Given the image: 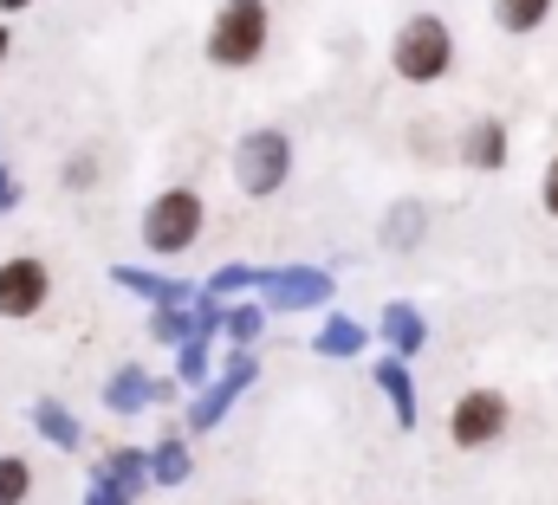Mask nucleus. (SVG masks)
Instances as JSON below:
<instances>
[{
	"label": "nucleus",
	"instance_id": "30",
	"mask_svg": "<svg viewBox=\"0 0 558 505\" xmlns=\"http://www.w3.org/2000/svg\"><path fill=\"white\" fill-rule=\"evenodd\" d=\"M20 7H33V0H0V13H20Z\"/></svg>",
	"mask_w": 558,
	"mask_h": 505
},
{
	"label": "nucleus",
	"instance_id": "14",
	"mask_svg": "<svg viewBox=\"0 0 558 505\" xmlns=\"http://www.w3.org/2000/svg\"><path fill=\"white\" fill-rule=\"evenodd\" d=\"M364 344H371V331H364L357 318H344V311H331V318L318 324V337H312V350H318L325 364H357Z\"/></svg>",
	"mask_w": 558,
	"mask_h": 505
},
{
	"label": "nucleus",
	"instance_id": "24",
	"mask_svg": "<svg viewBox=\"0 0 558 505\" xmlns=\"http://www.w3.org/2000/svg\"><path fill=\"white\" fill-rule=\"evenodd\" d=\"M33 500V467L26 454H0V505H26Z\"/></svg>",
	"mask_w": 558,
	"mask_h": 505
},
{
	"label": "nucleus",
	"instance_id": "25",
	"mask_svg": "<svg viewBox=\"0 0 558 505\" xmlns=\"http://www.w3.org/2000/svg\"><path fill=\"white\" fill-rule=\"evenodd\" d=\"M85 505H137V493H124L118 480H105V473H92V486H85Z\"/></svg>",
	"mask_w": 558,
	"mask_h": 505
},
{
	"label": "nucleus",
	"instance_id": "17",
	"mask_svg": "<svg viewBox=\"0 0 558 505\" xmlns=\"http://www.w3.org/2000/svg\"><path fill=\"white\" fill-rule=\"evenodd\" d=\"M195 331H202V318H195V298H189V305H149V344H162V350H182Z\"/></svg>",
	"mask_w": 558,
	"mask_h": 505
},
{
	"label": "nucleus",
	"instance_id": "3",
	"mask_svg": "<svg viewBox=\"0 0 558 505\" xmlns=\"http://www.w3.org/2000/svg\"><path fill=\"white\" fill-rule=\"evenodd\" d=\"M202 227H208V208H202V195L195 188H162L149 208H143V253L149 259H175V253H189L202 241Z\"/></svg>",
	"mask_w": 558,
	"mask_h": 505
},
{
	"label": "nucleus",
	"instance_id": "19",
	"mask_svg": "<svg viewBox=\"0 0 558 505\" xmlns=\"http://www.w3.org/2000/svg\"><path fill=\"white\" fill-rule=\"evenodd\" d=\"M260 279H267V266H247V259H228V266H215L208 279H202V292H215V298H241V292H260Z\"/></svg>",
	"mask_w": 558,
	"mask_h": 505
},
{
	"label": "nucleus",
	"instance_id": "4",
	"mask_svg": "<svg viewBox=\"0 0 558 505\" xmlns=\"http://www.w3.org/2000/svg\"><path fill=\"white\" fill-rule=\"evenodd\" d=\"M286 175H292V136L286 130L260 124L234 143V182H241V195L274 201L279 188H286Z\"/></svg>",
	"mask_w": 558,
	"mask_h": 505
},
{
	"label": "nucleus",
	"instance_id": "13",
	"mask_svg": "<svg viewBox=\"0 0 558 505\" xmlns=\"http://www.w3.org/2000/svg\"><path fill=\"white\" fill-rule=\"evenodd\" d=\"M105 408H111V415H143V408H156V377H149L143 364H118V370L105 377Z\"/></svg>",
	"mask_w": 558,
	"mask_h": 505
},
{
	"label": "nucleus",
	"instance_id": "10",
	"mask_svg": "<svg viewBox=\"0 0 558 505\" xmlns=\"http://www.w3.org/2000/svg\"><path fill=\"white\" fill-rule=\"evenodd\" d=\"M111 285L118 292H137L149 305H189V298H202V285H189V279H169V272H149V266H111Z\"/></svg>",
	"mask_w": 558,
	"mask_h": 505
},
{
	"label": "nucleus",
	"instance_id": "28",
	"mask_svg": "<svg viewBox=\"0 0 558 505\" xmlns=\"http://www.w3.org/2000/svg\"><path fill=\"white\" fill-rule=\"evenodd\" d=\"M20 208V175H7V162H0V214H13Z\"/></svg>",
	"mask_w": 558,
	"mask_h": 505
},
{
	"label": "nucleus",
	"instance_id": "26",
	"mask_svg": "<svg viewBox=\"0 0 558 505\" xmlns=\"http://www.w3.org/2000/svg\"><path fill=\"white\" fill-rule=\"evenodd\" d=\"M92 182H98V156H92V149H78V156L65 162V188H78V195H85Z\"/></svg>",
	"mask_w": 558,
	"mask_h": 505
},
{
	"label": "nucleus",
	"instance_id": "15",
	"mask_svg": "<svg viewBox=\"0 0 558 505\" xmlns=\"http://www.w3.org/2000/svg\"><path fill=\"white\" fill-rule=\"evenodd\" d=\"M461 162L468 169H507V124L500 118H481V124H468L461 130Z\"/></svg>",
	"mask_w": 558,
	"mask_h": 505
},
{
	"label": "nucleus",
	"instance_id": "6",
	"mask_svg": "<svg viewBox=\"0 0 558 505\" xmlns=\"http://www.w3.org/2000/svg\"><path fill=\"white\" fill-rule=\"evenodd\" d=\"M254 382H260V357L241 344V350H234V364H221L215 377L202 382V395L189 402V434H208V428H221V421H228V408H234V402H241Z\"/></svg>",
	"mask_w": 558,
	"mask_h": 505
},
{
	"label": "nucleus",
	"instance_id": "8",
	"mask_svg": "<svg viewBox=\"0 0 558 505\" xmlns=\"http://www.w3.org/2000/svg\"><path fill=\"white\" fill-rule=\"evenodd\" d=\"M331 292H338V279L325 266H267V279H260V298L274 311H318V305H331Z\"/></svg>",
	"mask_w": 558,
	"mask_h": 505
},
{
	"label": "nucleus",
	"instance_id": "9",
	"mask_svg": "<svg viewBox=\"0 0 558 505\" xmlns=\"http://www.w3.org/2000/svg\"><path fill=\"white\" fill-rule=\"evenodd\" d=\"M371 377H377V395L390 402V415H397V428H416V421H422V402H416V377H410V357H397V350H384V357L371 364Z\"/></svg>",
	"mask_w": 558,
	"mask_h": 505
},
{
	"label": "nucleus",
	"instance_id": "7",
	"mask_svg": "<svg viewBox=\"0 0 558 505\" xmlns=\"http://www.w3.org/2000/svg\"><path fill=\"white\" fill-rule=\"evenodd\" d=\"M46 298H52V266H46V259H33V253L0 259V318H7V324L39 318Z\"/></svg>",
	"mask_w": 558,
	"mask_h": 505
},
{
	"label": "nucleus",
	"instance_id": "12",
	"mask_svg": "<svg viewBox=\"0 0 558 505\" xmlns=\"http://www.w3.org/2000/svg\"><path fill=\"white\" fill-rule=\"evenodd\" d=\"M33 434H39L46 447H59V454H78V447H85V421H78L59 395H39V402H33Z\"/></svg>",
	"mask_w": 558,
	"mask_h": 505
},
{
	"label": "nucleus",
	"instance_id": "23",
	"mask_svg": "<svg viewBox=\"0 0 558 505\" xmlns=\"http://www.w3.org/2000/svg\"><path fill=\"white\" fill-rule=\"evenodd\" d=\"M422 227H428V214H422L416 201H403V208H390V221H384V241H390V253H416Z\"/></svg>",
	"mask_w": 558,
	"mask_h": 505
},
{
	"label": "nucleus",
	"instance_id": "27",
	"mask_svg": "<svg viewBox=\"0 0 558 505\" xmlns=\"http://www.w3.org/2000/svg\"><path fill=\"white\" fill-rule=\"evenodd\" d=\"M539 208H546V214L558 221V156L546 162V182H539Z\"/></svg>",
	"mask_w": 558,
	"mask_h": 505
},
{
	"label": "nucleus",
	"instance_id": "1",
	"mask_svg": "<svg viewBox=\"0 0 558 505\" xmlns=\"http://www.w3.org/2000/svg\"><path fill=\"white\" fill-rule=\"evenodd\" d=\"M267 39H274V13L267 0H221L215 20H208V65L221 72H247L267 59Z\"/></svg>",
	"mask_w": 558,
	"mask_h": 505
},
{
	"label": "nucleus",
	"instance_id": "18",
	"mask_svg": "<svg viewBox=\"0 0 558 505\" xmlns=\"http://www.w3.org/2000/svg\"><path fill=\"white\" fill-rule=\"evenodd\" d=\"M92 473H105V480H118L124 493H143V486H156L149 480V447H118V454H105Z\"/></svg>",
	"mask_w": 558,
	"mask_h": 505
},
{
	"label": "nucleus",
	"instance_id": "2",
	"mask_svg": "<svg viewBox=\"0 0 558 505\" xmlns=\"http://www.w3.org/2000/svg\"><path fill=\"white\" fill-rule=\"evenodd\" d=\"M454 65V26L441 13H410L390 39V72L403 85H441Z\"/></svg>",
	"mask_w": 558,
	"mask_h": 505
},
{
	"label": "nucleus",
	"instance_id": "11",
	"mask_svg": "<svg viewBox=\"0 0 558 505\" xmlns=\"http://www.w3.org/2000/svg\"><path fill=\"white\" fill-rule=\"evenodd\" d=\"M377 344L397 350V357H422L428 350V318H422L410 298H390L384 318H377Z\"/></svg>",
	"mask_w": 558,
	"mask_h": 505
},
{
	"label": "nucleus",
	"instance_id": "5",
	"mask_svg": "<svg viewBox=\"0 0 558 505\" xmlns=\"http://www.w3.org/2000/svg\"><path fill=\"white\" fill-rule=\"evenodd\" d=\"M507 428H513V402H507L500 389H468V395H454V408H448V441H454L461 454L494 447Z\"/></svg>",
	"mask_w": 558,
	"mask_h": 505
},
{
	"label": "nucleus",
	"instance_id": "21",
	"mask_svg": "<svg viewBox=\"0 0 558 505\" xmlns=\"http://www.w3.org/2000/svg\"><path fill=\"white\" fill-rule=\"evenodd\" d=\"M208 344H215V331H195V337L175 350V377L189 382V389H202V382L215 377V357H208Z\"/></svg>",
	"mask_w": 558,
	"mask_h": 505
},
{
	"label": "nucleus",
	"instance_id": "22",
	"mask_svg": "<svg viewBox=\"0 0 558 505\" xmlns=\"http://www.w3.org/2000/svg\"><path fill=\"white\" fill-rule=\"evenodd\" d=\"M267 311H274L267 298H234V305H228V324H221V331H228L234 344H254V337L267 331Z\"/></svg>",
	"mask_w": 558,
	"mask_h": 505
},
{
	"label": "nucleus",
	"instance_id": "16",
	"mask_svg": "<svg viewBox=\"0 0 558 505\" xmlns=\"http://www.w3.org/2000/svg\"><path fill=\"white\" fill-rule=\"evenodd\" d=\"M189 473H195L189 441H182V434H162V441L149 447V480H156L162 493H175V486H189Z\"/></svg>",
	"mask_w": 558,
	"mask_h": 505
},
{
	"label": "nucleus",
	"instance_id": "29",
	"mask_svg": "<svg viewBox=\"0 0 558 505\" xmlns=\"http://www.w3.org/2000/svg\"><path fill=\"white\" fill-rule=\"evenodd\" d=\"M7 52H13V33H7V26H0V65H7Z\"/></svg>",
	"mask_w": 558,
	"mask_h": 505
},
{
	"label": "nucleus",
	"instance_id": "20",
	"mask_svg": "<svg viewBox=\"0 0 558 505\" xmlns=\"http://www.w3.org/2000/svg\"><path fill=\"white\" fill-rule=\"evenodd\" d=\"M558 0H494V26L500 33H539L553 20Z\"/></svg>",
	"mask_w": 558,
	"mask_h": 505
}]
</instances>
